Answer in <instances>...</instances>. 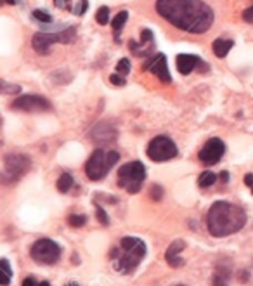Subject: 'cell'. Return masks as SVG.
Segmentation results:
<instances>
[{
  "instance_id": "cell-35",
  "label": "cell",
  "mask_w": 253,
  "mask_h": 286,
  "mask_svg": "<svg viewBox=\"0 0 253 286\" xmlns=\"http://www.w3.org/2000/svg\"><path fill=\"white\" fill-rule=\"evenodd\" d=\"M7 3H10V5H16V3H19V0H5Z\"/></svg>"
},
{
  "instance_id": "cell-16",
  "label": "cell",
  "mask_w": 253,
  "mask_h": 286,
  "mask_svg": "<svg viewBox=\"0 0 253 286\" xmlns=\"http://www.w3.org/2000/svg\"><path fill=\"white\" fill-rule=\"evenodd\" d=\"M54 5L61 10H69L75 16H82L89 7L87 0H54Z\"/></svg>"
},
{
  "instance_id": "cell-37",
  "label": "cell",
  "mask_w": 253,
  "mask_h": 286,
  "mask_svg": "<svg viewBox=\"0 0 253 286\" xmlns=\"http://www.w3.org/2000/svg\"><path fill=\"white\" fill-rule=\"evenodd\" d=\"M38 286H51V285H49V283H47V281H42V283H40V285H38Z\"/></svg>"
},
{
  "instance_id": "cell-13",
  "label": "cell",
  "mask_w": 253,
  "mask_h": 286,
  "mask_svg": "<svg viewBox=\"0 0 253 286\" xmlns=\"http://www.w3.org/2000/svg\"><path fill=\"white\" fill-rule=\"evenodd\" d=\"M117 137H118L117 127L111 125V123H108V122L97 123V125L92 129V132H90V139H92L96 144H110V143H113V141H117Z\"/></svg>"
},
{
  "instance_id": "cell-8",
  "label": "cell",
  "mask_w": 253,
  "mask_h": 286,
  "mask_svg": "<svg viewBox=\"0 0 253 286\" xmlns=\"http://www.w3.org/2000/svg\"><path fill=\"white\" fill-rule=\"evenodd\" d=\"M31 168V160L24 154L10 153L3 160V181L16 182Z\"/></svg>"
},
{
  "instance_id": "cell-11",
  "label": "cell",
  "mask_w": 253,
  "mask_h": 286,
  "mask_svg": "<svg viewBox=\"0 0 253 286\" xmlns=\"http://www.w3.org/2000/svg\"><path fill=\"white\" fill-rule=\"evenodd\" d=\"M224 151H226V146H224L222 139L213 137V139H208V143L201 147V151L198 153V156L205 165H215L222 160Z\"/></svg>"
},
{
  "instance_id": "cell-27",
  "label": "cell",
  "mask_w": 253,
  "mask_h": 286,
  "mask_svg": "<svg viewBox=\"0 0 253 286\" xmlns=\"http://www.w3.org/2000/svg\"><path fill=\"white\" fill-rule=\"evenodd\" d=\"M149 194H151V198H153L154 201H160L161 198H163V188L161 186H158V184H154V186H151V191H149Z\"/></svg>"
},
{
  "instance_id": "cell-15",
  "label": "cell",
  "mask_w": 253,
  "mask_h": 286,
  "mask_svg": "<svg viewBox=\"0 0 253 286\" xmlns=\"http://www.w3.org/2000/svg\"><path fill=\"white\" fill-rule=\"evenodd\" d=\"M175 63H177L179 73H182V75H189L191 72L198 70L199 66H205V63H203L198 56H192V54H179Z\"/></svg>"
},
{
  "instance_id": "cell-29",
  "label": "cell",
  "mask_w": 253,
  "mask_h": 286,
  "mask_svg": "<svg viewBox=\"0 0 253 286\" xmlns=\"http://www.w3.org/2000/svg\"><path fill=\"white\" fill-rule=\"evenodd\" d=\"M140 42H142V44H147V45H153V42H154L153 31L142 30V33H140Z\"/></svg>"
},
{
  "instance_id": "cell-36",
  "label": "cell",
  "mask_w": 253,
  "mask_h": 286,
  "mask_svg": "<svg viewBox=\"0 0 253 286\" xmlns=\"http://www.w3.org/2000/svg\"><path fill=\"white\" fill-rule=\"evenodd\" d=\"M241 281H247V273H245V271L241 273Z\"/></svg>"
},
{
  "instance_id": "cell-25",
  "label": "cell",
  "mask_w": 253,
  "mask_h": 286,
  "mask_svg": "<svg viewBox=\"0 0 253 286\" xmlns=\"http://www.w3.org/2000/svg\"><path fill=\"white\" fill-rule=\"evenodd\" d=\"M33 17H35V19H37V21H40V23H44V24L52 23V16L47 12V10L35 9V10H33Z\"/></svg>"
},
{
  "instance_id": "cell-38",
  "label": "cell",
  "mask_w": 253,
  "mask_h": 286,
  "mask_svg": "<svg viewBox=\"0 0 253 286\" xmlns=\"http://www.w3.org/2000/svg\"><path fill=\"white\" fill-rule=\"evenodd\" d=\"M66 286H80V285H76V283H68Z\"/></svg>"
},
{
  "instance_id": "cell-31",
  "label": "cell",
  "mask_w": 253,
  "mask_h": 286,
  "mask_svg": "<svg viewBox=\"0 0 253 286\" xmlns=\"http://www.w3.org/2000/svg\"><path fill=\"white\" fill-rule=\"evenodd\" d=\"M243 19L247 21V23L253 24V5H252V7H248V9L243 12Z\"/></svg>"
},
{
  "instance_id": "cell-6",
  "label": "cell",
  "mask_w": 253,
  "mask_h": 286,
  "mask_svg": "<svg viewBox=\"0 0 253 286\" xmlns=\"http://www.w3.org/2000/svg\"><path fill=\"white\" fill-rule=\"evenodd\" d=\"M76 38V28L68 26L66 30L58 33H37L31 40L33 49L42 56H47L51 52V47L54 44H71Z\"/></svg>"
},
{
  "instance_id": "cell-3",
  "label": "cell",
  "mask_w": 253,
  "mask_h": 286,
  "mask_svg": "<svg viewBox=\"0 0 253 286\" xmlns=\"http://www.w3.org/2000/svg\"><path fill=\"white\" fill-rule=\"evenodd\" d=\"M146 255V245L142 239L126 236L120 241V245L115 246L110 252V259L113 262V267L124 274H130L139 267Z\"/></svg>"
},
{
  "instance_id": "cell-1",
  "label": "cell",
  "mask_w": 253,
  "mask_h": 286,
  "mask_svg": "<svg viewBox=\"0 0 253 286\" xmlns=\"http://www.w3.org/2000/svg\"><path fill=\"white\" fill-rule=\"evenodd\" d=\"M156 10L179 30L201 35L213 24V10L203 0H158Z\"/></svg>"
},
{
  "instance_id": "cell-14",
  "label": "cell",
  "mask_w": 253,
  "mask_h": 286,
  "mask_svg": "<svg viewBox=\"0 0 253 286\" xmlns=\"http://www.w3.org/2000/svg\"><path fill=\"white\" fill-rule=\"evenodd\" d=\"M186 248V243L182 239H175V241L170 243V246L165 252V260L170 267L174 269H179V267L184 266V259L181 257V252Z\"/></svg>"
},
{
  "instance_id": "cell-9",
  "label": "cell",
  "mask_w": 253,
  "mask_h": 286,
  "mask_svg": "<svg viewBox=\"0 0 253 286\" xmlns=\"http://www.w3.org/2000/svg\"><path fill=\"white\" fill-rule=\"evenodd\" d=\"M177 156V146L175 143L167 136H158L147 146V158L153 161H168Z\"/></svg>"
},
{
  "instance_id": "cell-22",
  "label": "cell",
  "mask_w": 253,
  "mask_h": 286,
  "mask_svg": "<svg viewBox=\"0 0 253 286\" xmlns=\"http://www.w3.org/2000/svg\"><path fill=\"white\" fill-rule=\"evenodd\" d=\"M73 186V177L69 174H63L58 181V191L59 193H68Z\"/></svg>"
},
{
  "instance_id": "cell-2",
  "label": "cell",
  "mask_w": 253,
  "mask_h": 286,
  "mask_svg": "<svg viewBox=\"0 0 253 286\" xmlns=\"http://www.w3.org/2000/svg\"><path fill=\"white\" fill-rule=\"evenodd\" d=\"M247 224V214L241 207L229 201H217L206 214V227L215 238H226L241 231Z\"/></svg>"
},
{
  "instance_id": "cell-32",
  "label": "cell",
  "mask_w": 253,
  "mask_h": 286,
  "mask_svg": "<svg viewBox=\"0 0 253 286\" xmlns=\"http://www.w3.org/2000/svg\"><path fill=\"white\" fill-rule=\"evenodd\" d=\"M245 184H247L248 188L252 189V193H253V174H247V175H245Z\"/></svg>"
},
{
  "instance_id": "cell-4",
  "label": "cell",
  "mask_w": 253,
  "mask_h": 286,
  "mask_svg": "<svg viewBox=\"0 0 253 286\" xmlns=\"http://www.w3.org/2000/svg\"><path fill=\"white\" fill-rule=\"evenodd\" d=\"M120 160V153L115 149H96L85 163V174L90 181H101L108 175L117 161Z\"/></svg>"
},
{
  "instance_id": "cell-39",
  "label": "cell",
  "mask_w": 253,
  "mask_h": 286,
  "mask_svg": "<svg viewBox=\"0 0 253 286\" xmlns=\"http://www.w3.org/2000/svg\"><path fill=\"white\" fill-rule=\"evenodd\" d=\"M179 286H182V285H179Z\"/></svg>"
},
{
  "instance_id": "cell-34",
  "label": "cell",
  "mask_w": 253,
  "mask_h": 286,
  "mask_svg": "<svg viewBox=\"0 0 253 286\" xmlns=\"http://www.w3.org/2000/svg\"><path fill=\"white\" fill-rule=\"evenodd\" d=\"M220 181H222V182L229 181V174H227V172H222V174H220Z\"/></svg>"
},
{
  "instance_id": "cell-30",
  "label": "cell",
  "mask_w": 253,
  "mask_h": 286,
  "mask_svg": "<svg viewBox=\"0 0 253 286\" xmlns=\"http://www.w3.org/2000/svg\"><path fill=\"white\" fill-rule=\"evenodd\" d=\"M110 82L113 83V85H117V87H122V85H125V83H126V80H125L124 75H118V73H115V75L110 76Z\"/></svg>"
},
{
  "instance_id": "cell-18",
  "label": "cell",
  "mask_w": 253,
  "mask_h": 286,
  "mask_svg": "<svg viewBox=\"0 0 253 286\" xmlns=\"http://www.w3.org/2000/svg\"><path fill=\"white\" fill-rule=\"evenodd\" d=\"M229 278H231V271L227 267H217V271L213 273V280L212 285L213 286H227L229 285Z\"/></svg>"
},
{
  "instance_id": "cell-21",
  "label": "cell",
  "mask_w": 253,
  "mask_h": 286,
  "mask_svg": "<svg viewBox=\"0 0 253 286\" xmlns=\"http://www.w3.org/2000/svg\"><path fill=\"white\" fill-rule=\"evenodd\" d=\"M215 181H217V175L213 174V172H203L201 175H199V179H198V186L199 188H210V186H213L215 184Z\"/></svg>"
},
{
  "instance_id": "cell-24",
  "label": "cell",
  "mask_w": 253,
  "mask_h": 286,
  "mask_svg": "<svg viewBox=\"0 0 253 286\" xmlns=\"http://www.w3.org/2000/svg\"><path fill=\"white\" fill-rule=\"evenodd\" d=\"M68 224L71 225V227H83V225L87 224V217L85 215H69L68 217Z\"/></svg>"
},
{
  "instance_id": "cell-23",
  "label": "cell",
  "mask_w": 253,
  "mask_h": 286,
  "mask_svg": "<svg viewBox=\"0 0 253 286\" xmlns=\"http://www.w3.org/2000/svg\"><path fill=\"white\" fill-rule=\"evenodd\" d=\"M96 21L101 24V26H104V24L110 23V9H108L106 5H103V7H101V9H97Z\"/></svg>"
},
{
  "instance_id": "cell-17",
  "label": "cell",
  "mask_w": 253,
  "mask_h": 286,
  "mask_svg": "<svg viewBox=\"0 0 253 286\" xmlns=\"http://www.w3.org/2000/svg\"><path fill=\"white\" fill-rule=\"evenodd\" d=\"M233 47H234V42L229 40V38H217V40L213 42V45H212L213 54H215L217 58H226Z\"/></svg>"
},
{
  "instance_id": "cell-26",
  "label": "cell",
  "mask_w": 253,
  "mask_h": 286,
  "mask_svg": "<svg viewBox=\"0 0 253 286\" xmlns=\"http://www.w3.org/2000/svg\"><path fill=\"white\" fill-rule=\"evenodd\" d=\"M117 73H118V75H124V76H126L130 73V61L126 58H124V59H120V61H118Z\"/></svg>"
},
{
  "instance_id": "cell-28",
  "label": "cell",
  "mask_w": 253,
  "mask_h": 286,
  "mask_svg": "<svg viewBox=\"0 0 253 286\" xmlns=\"http://www.w3.org/2000/svg\"><path fill=\"white\" fill-rule=\"evenodd\" d=\"M96 217H97V220H99L103 225H108V224H110V220H108V214L103 210V207H99V205H97V207H96Z\"/></svg>"
},
{
  "instance_id": "cell-7",
  "label": "cell",
  "mask_w": 253,
  "mask_h": 286,
  "mask_svg": "<svg viewBox=\"0 0 253 286\" xmlns=\"http://www.w3.org/2000/svg\"><path fill=\"white\" fill-rule=\"evenodd\" d=\"M31 259L37 264H42V266H52L59 260L61 257V248L56 241L52 239H38L31 245L30 250Z\"/></svg>"
},
{
  "instance_id": "cell-19",
  "label": "cell",
  "mask_w": 253,
  "mask_h": 286,
  "mask_svg": "<svg viewBox=\"0 0 253 286\" xmlns=\"http://www.w3.org/2000/svg\"><path fill=\"white\" fill-rule=\"evenodd\" d=\"M126 19H128V12H126V10H120V12L113 17V21H111V28H113L117 38H118V33L122 31V28L125 26Z\"/></svg>"
},
{
  "instance_id": "cell-10",
  "label": "cell",
  "mask_w": 253,
  "mask_h": 286,
  "mask_svg": "<svg viewBox=\"0 0 253 286\" xmlns=\"http://www.w3.org/2000/svg\"><path fill=\"white\" fill-rule=\"evenodd\" d=\"M14 109H21V111L26 113H42V111H51L52 104L47 97L44 95H37V94H28V95H21L16 101L12 102Z\"/></svg>"
},
{
  "instance_id": "cell-5",
  "label": "cell",
  "mask_w": 253,
  "mask_h": 286,
  "mask_svg": "<svg viewBox=\"0 0 253 286\" xmlns=\"http://www.w3.org/2000/svg\"><path fill=\"white\" fill-rule=\"evenodd\" d=\"M146 181V168L140 161H128L118 170V186L126 193L135 194Z\"/></svg>"
},
{
  "instance_id": "cell-20",
  "label": "cell",
  "mask_w": 253,
  "mask_h": 286,
  "mask_svg": "<svg viewBox=\"0 0 253 286\" xmlns=\"http://www.w3.org/2000/svg\"><path fill=\"white\" fill-rule=\"evenodd\" d=\"M10 274H12V271H10L9 267V262H7L5 259L0 260V285L2 286H7L10 283Z\"/></svg>"
},
{
  "instance_id": "cell-33",
  "label": "cell",
  "mask_w": 253,
  "mask_h": 286,
  "mask_svg": "<svg viewBox=\"0 0 253 286\" xmlns=\"http://www.w3.org/2000/svg\"><path fill=\"white\" fill-rule=\"evenodd\" d=\"M23 286H38L37 283H35L33 278H26V280L23 281Z\"/></svg>"
},
{
  "instance_id": "cell-12",
  "label": "cell",
  "mask_w": 253,
  "mask_h": 286,
  "mask_svg": "<svg viewBox=\"0 0 253 286\" xmlns=\"http://www.w3.org/2000/svg\"><path fill=\"white\" fill-rule=\"evenodd\" d=\"M142 68L146 72H151L154 76H158V80L163 83H170L172 82V76L168 73V65H167V58L165 54H154L149 56L147 61L142 65Z\"/></svg>"
}]
</instances>
